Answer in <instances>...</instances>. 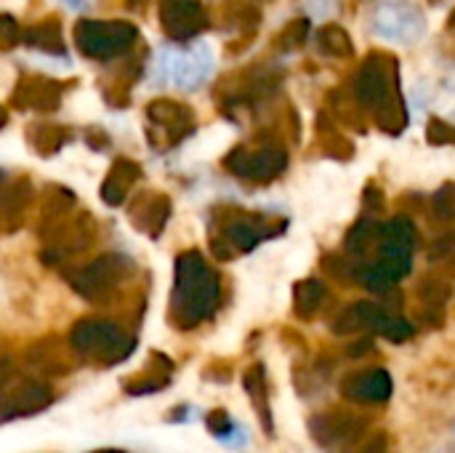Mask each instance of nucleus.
Here are the masks:
<instances>
[{
  "instance_id": "nucleus-1",
  "label": "nucleus",
  "mask_w": 455,
  "mask_h": 453,
  "mask_svg": "<svg viewBox=\"0 0 455 453\" xmlns=\"http://www.w3.org/2000/svg\"><path fill=\"white\" fill-rule=\"evenodd\" d=\"M352 93L357 99V104L363 109L379 112L392 96L400 93V67L397 59L384 53V51H373L363 59L355 83H352Z\"/></svg>"
},
{
  "instance_id": "nucleus-2",
  "label": "nucleus",
  "mask_w": 455,
  "mask_h": 453,
  "mask_svg": "<svg viewBox=\"0 0 455 453\" xmlns=\"http://www.w3.org/2000/svg\"><path fill=\"white\" fill-rule=\"evenodd\" d=\"M219 299V283L213 275L205 272L203 262L197 256H187L181 267V283L176 296V315L181 318V326H197Z\"/></svg>"
},
{
  "instance_id": "nucleus-3",
  "label": "nucleus",
  "mask_w": 455,
  "mask_h": 453,
  "mask_svg": "<svg viewBox=\"0 0 455 453\" xmlns=\"http://www.w3.org/2000/svg\"><path fill=\"white\" fill-rule=\"evenodd\" d=\"M72 347L80 355L88 358H99L104 366H115L120 360L128 358L133 342L128 336H123L112 323H101V320H83L72 328Z\"/></svg>"
},
{
  "instance_id": "nucleus-4",
  "label": "nucleus",
  "mask_w": 455,
  "mask_h": 453,
  "mask_svg": "<svg viewBox=\"0 0 455 453\" xmlns=\"http://www.w3.org/2000/svg\"><path fill=\"white\" fill-rule=\"evenodd\" d=\"M307 430H309V435H312V441L317 446H323V449L344 446V451H347L371 427H368V419L365 417H357V414L344 411V409H331V411H323V414L309 417Z\"/></svg>"
},
{
  "instance_id": "nucleus-5",
  "label": "nucleus",
  "mask_w": 455,
  "mask_h": 453,
  "mask_svg": "<svg viewBox=\"0 0 455 453\" xmlns=\"http://www.w3.org/2000/svg\"><path fill=\"white\" fill-rule=\"evenodd\" d=\"M392 392L395 382L387 368H365L344 376L341 382V398L357 406H381L392 398Z\"/></svg>"
},
{
  "instance_id": "nucleus-6",
  "label": "nucleus",
  "mask_w": 455,
  "mask_h": 453,
  "mask_svg": "<svg viewBox=\"0 0 455 453\" xmlns=\"http://www.w3.org/2000/svg\"><path fill=\"white\" fill-rule=\"evenodd\" d=\"M389 318V310L379 302H355L349 307H344L336 320H333V334L339 336H352L360 331H373L379 334V328L384 326V320Z\"/></svg>"
},
{
  "instance_id": "nucleus-7",
  "label": "nucleus",
  "mask_w": 455,
  "mask_h": 453,
  "mask_svg": "<svg viewBox=\"0 0 455 453\" xmlns=\"http://www.w3.org/2000/svg\"><path fill=\"white\" fill-rule=\"evenodd\" d=\"M211 72V53L205 48V43H200L192 53H171L168 56V67L165 75L179 83V85H197L205 80V75Z\"/></svg>"
},
{
  "instance_id": "nucleus-8",
  "label": "nucleus",
  "mask_w": 455,
  "mask_h": 453,
  "mask_svg": "<svg viewBox=\"0 0 455 453\" xmlns=\"http://www.w3.org/2000/svg\"><path fill=\"white\" fill-rule=\"evenodd\" d=\"M421 307H424V320L435 328L443 326V310L453 299V286L445 275H424L416 288Z\"/></svg>"
},
{
  "instance_id": "nucleus-9",
  "label": "nucleus",
  "mask_w": 455,
  "mask_h": 453,
  "mask_svg": "<svg viewBox=\"0 0 455 453\" xmlns=\"http://www.w3.org/2000/svg\"><path fill=\"white\" fill-rule=\"evenodd\" d=\"M53 400V392L48 384L43 382H27L21 384L5 403L3 409V419H21V417H35L40 411H45Z\"/></svg>"
},
{
  "instance_id": "nucleus-10",
  "label": "nucleus",
  "mask_w": 455,
  "mask_h": 453,
  "mask_svg": "<svg viewBox=\"0 0 455 453\" xmlns=\"http://www.w3.org/2000/svg\"><path fill=\"white\" fill-rule=\"evenodd\" d=\"M419 246V230L416 222L408 216H395L387 224H381L379 238V254H395V256H413V248Z\"/></svg>"
},
{
  "instance_id": "nucleus-11",
  "label": "nucleus",
  "mask_w": 455,
  "mask_h": 453,
  "mask_svg": "<svg viewBox=\"0 0 455 453\" xmlns=\"http://www.w3.org/2000/svg\"><path fill=\"white\" fill-rule=\"evenodd\" d=\"M243 387L251 398V406L261 422V430L272 438L275 435V422H272V406H269V390H267V368L261 363L251 366L243 376Z\"/></svg>"
},
{
  "instance_id": "nucleus-12",
  "label": "nucleus",
  "mask_w": 455,
  "mask_h": 453,
  "mask_svg": "<svg viewBox=\"0 0 455 453\" xmlns=\"http://www.w3.org/2000/svg\"><path fill=\"white\" fill-rule=\"evenodd\" d=\"M325 296H328V288H325L323 280H317V278H304V280H299V283L293 286V312H296L301 320H312V318L320 312Z\"/></svg>"
},
{
  "instance_id": "nucleus-13",
  "label": "nucleus",
  "mask_w": 455,
  "mask_h": 453,
  "mask_svg": "<svg viewBox=\"0 0 455 453\" xmlns=\"http://www.w3.org/2000/svg\"><path fill=\"white\" fill-rule=\"evenodd\" d=\"M288 163V155L283 150H261L256 155H245L240 163V174L243 176H253V179H272L277 176Z\"/></svg>"
},
{
  "instance_id": "nucleus-14",
  "label": "nucleus",
  "mask_w": 455,
  "mask_h": 453,
  "mask_svg": "<svg viewBox=\"0 0 455 453\" xmlns=\"http://www.w3.org/2000/svg\"><path fill=\"white\" fill-rule=\"evenodd\" d=\"M379 238H381V222H376V216H363L347 232V251H349V256H365L373 246H379Z\"/></svg>"
},
{
  "instance_id": "nucleus-15",
  "label": "nucleus",
  "mask_w": 455,
  "mask_h": 453,
  "mask_svg": "<svg viewBox=\"0 0 455 453\" xmlns=\"http://www.w3.org/2000/svg\"><path fill=\"white\" fill-rule=\"evenodd\" d=\"M373 120H376V125L384 131V133H389V136H400L403 131H405V125H408V109H405V99H403V93H397V96H392L379 112H373Z\"/></svg>"
},
{
  "instance_id": "nucleus-16",
  "label": "nucleus",
  "mask_w": 455,
  "mask_h": 453,
  "mask_svg": "<svg viewBox=\"0 0 455 453\" xmlns=\"http://www.w3.org/2000/svg\"><path fill=\"white\" fill-rule=\"evenodd\" d=\"M317 43L325 53L336 56V59H349L355 53L352 35L341 24H323L317 32Z\"/></svg>"
},
{
  "instance_id": "nucleus-17",
  "label": "nucleus",
  "mask_w": 455,
  "mask_h": 453,
  "mask_svg": "<svg viewBox=\"0 0 455 453\" xmlns=\"http://www.w3.org/2000/svg\"><path fill=\"white\" fill-rule=\"evenodd\" d=\"M432 219L440 224H448L455 219V184L445 182L435 195H432Z\"/></svg>"
},
{
  "instance_id": "nucleus-18",
  "label": "nucleus",
  "mask_w": 455,
  "mask_h": 453,
  "mask_svg": "<svg viewBox=\"0 0 455 453\" xmlns=\"http://www.w3.org/2000/svg\"><path fill=\"white\" fill-rule=\"evenodd\" d=\"M379 334H381L387 342H392V344H403V342H408V339L416 334V328H413V323H408L405 318L389 315V318L384 320V326L379 328Z\"/></svg>"
},
{
  "instance_id": "nucleus-19",
  "label": "nucleus",
  "mask_w": 455,
  "mask_h": 453,
  "mask_svg": "<svg viewBox=\"0 0 455 453\" xmlns=\"http://www.w3.org/2000/svg\"><path fill=\"white\" fill-rule=\"evenodd\" d=\"M427 142L432 147H455V125L443 117H432L427 125Z\"/></svg>"
},
{
  "instance_id": "nucleus-20",
  "label": "nucleus",
  "mask_w": 455,
  "mask_h": 453,
  "mask_svg": "<svg viewBox=\"0 0 455 453\" xmlns=\"http://www.w3.org/2000/svg\"><path fill=\"white\" fill-rule=\"evenodd\" d=\"M389 451V435L387 433H365L352 449L344 453H387Z\"/></svg>"
},
{
  "instance_id": "nucleus-21",
  "label": "nucleus",
  "mask_w": 455,
  "mask_h": 453,
  "mask_svg": "<svg viewBox=\"0 0 455 453\" xmlns=\"http://www.w3.org/2000/svg\"><path fill=\"white\" fill-rule=\"evenodd\" d=\"M323 267H325V272L331 275V278H336V280H341V283H355V267L357 264H352L349 259H341V256H325L323 259Z\"/></svg>"
},
{
  "instance_id": "nucleus-22",
  "label": "nucleus",
  "mask_w": 455,
  "mask_h": 453,
  "mask_svg": "<svg viewBox=\"0 0 455 453\" xmlns=\"http://www.w3.org/2000/svg\"><path fill=\"white\" fill-rule=\"evenodd\" d=\"M307 35H309V21L307 19H296V21H291L285 27L283 43H285V48H296V45H301L307 40Z\"/></svg>"
},
{
  "instance_id": "nucleus-23",
  "label": "nucleus",
  "mask_w": 455,
  "mask_h": 453,
  "mask_svg": "<svg viewBox=\"0 0 455 453\" xmlns=\"http://www.w3.org/2000/svg\"><path fill=\"white\" fill-rule=\"evenodd\" d=\"M363 203H365L368 216H376V214L384 211V192L376 184H368L365 187V195H363Z\"/></svg>"
},
{
  "instance_id": "nucleus-24",
  "label": "nucleus",
  "mask_w": 455,
  "mask_h": 453,
  "mask_svg": "<svg viewBox=\"0 0 455 453\" xmlns=\"http://www.w3.org/2000/svg\"><path fill=\"white\" fill-rule=\"evenodd\" d=\"M208 430L213 433V435H219V438H224L229 430H232V419H229V414L227 411H211L208 414Z\"/></svg>"
},
{
  "instance_id": "nucleus-25",
  "label": "nucleus",
  "mask_w": 455,
  "mask_h": 453,
  "mask_svg": "<svg viewBox=\"0 0 455 453\" xmlns=\"http://www.w3.org/2000/svg\"><path fill=\"white\" fill-rule=\"evenodd\" d=\"M371 350H373V339H371V336H363V339H357L355 344L347 347V355H349V358H363V355H368Z\"/></svg>"
},
{
  "instance_id": "nucleus-26",
  "label": "nucleus",
  "mask_w": 455,
  "mask_h": 453,
  "mask_svg": "<svg viewBox=\"0 0 455 453\" xmlns=\"http://www.w3.org/2000/svg\"><path fill=\"white\" fill-rule=\"evenodd\" d=\"M448 27H451V29H455V8H453V13L448 16Z\"/></svg>"
},
{
  "instance_id": "nucleus-27",
  "label": "nucleus",
  "mask_w": 455,
  "mask_h": 453,
  "mask_svg": "<svg viewBox=\"0 0 455 453\" xmlns=\"http://www.w3.org/2000/svg\"><path fill=\"white\" fill-rule=\"evenodd\" d=\"M91 453H123V451H115V449H101V451H91Z\"/></svg>"
}]
</instances>
